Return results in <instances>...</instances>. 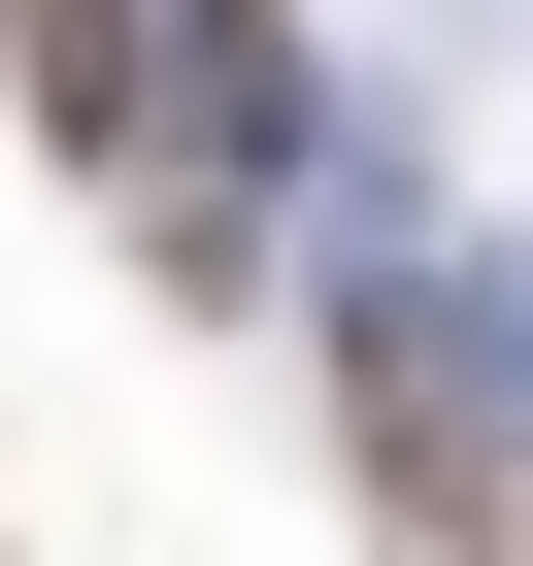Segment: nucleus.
Wrapping results in <instances>:
<instances>
[{
  "label": "nucleus",
  "mask_w": 533,
  "mask_h": 566,
  "mask_svg": "<svg viewBox=\"0 0 533 566\" xmlns=\"http://www.w3.org/2000/svg\"><path fill=\"white\" fill-rule=\"evenodd\" d=\"M0 67H34V134L134 200V266H167V301H233V167L266 134H301V34H266V0H0Z\"/></svg>",
  "instance_id": "obj_1"
},
{
  "label": "nucleus",
  "mask_w": 533,
  "mask_h": 566,
  "mask_svg": "<svg viewBox=\"0 0 533 566\" xmlns=\"http://www.w3.org/2000/svg\"><path fill=\"white\" fill-rule=\"evenodd\" d=\"M334 433H367V500H400V566H500V500H533V433H500V367H467L433 301H334Z\"/></svg>",
  "instance_id": "obj_2"
},
{
  "label": "nucleus",
  "mask_w": 533,
  "mask_h": 566,
  "mask_svg": "<svg viewBox=\"0 0 533 566\" xmlns=\"http://www.w3.org/2000/svg\"><path fill=\"white\" fill-rule=\"evenodd\" d=\"M500 566H533V500H500Z\"/></svg>",
  "instance_id": "obj_3"
}]
</instances>
